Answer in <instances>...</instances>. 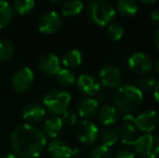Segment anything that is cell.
Masks as SVG:
<instances>
[{"label":"cell","instance_id":"obj_11","mask_svg":"<svg viewBox=\"0 0 159 158\" xmlns=\"http://www.w3.org/2000/svg\"><path fill=\"white\" fill-rule=\"evenodd\" d=\"M34 82V72L30 67H23L15 72L12 77V87L19 93L30 90Z\"/></svg>","mask_w":159,"mask_h":158},{"label":"cell","instance_id":"obj_7","mask_svg":"<svg viewBox=\"0 0 159 158\" xmlns=\"http://www.w3.org/2000/svg\"><path fill=\"white\" fill-rule=\"evenodd\" d=\"M75 133L77 139L84 145H91V144L95 143L98 135H100L98 126L94 122L87 119L77 122Z\"/></svg>","mask_w":159,"mask_h":158},{"label":"cell","instance_id":"obj_8","mask_svg":"<svg viewBox=\"0 0 159 158\" xmlns=\"http://www.w3.org/2000/svg\"><path fill=\"white\" fill-rule=\"evenodd\" d=\"M128 66L134 74L145 75L153 68V60L144 52H134L128 59Z\"/></svg>","mask_w":159,"mask_h":158},{"label":"cell","instance_id":"obj_22","mask_svg":"<svg viewBox=\"0 0 159 158\" xmlns=\"http://www.w3.org/2000/svg\"><path fill=\"white\" fill-rule=\"evenodd\" d=\"M84 9V3L79 0H68L62 2L61 11L65 16H75L78 15Z\"/></svg>","mask_w":159,"mask_h":158},{"label":"cell","instance_id":"obj_18","mask_svg":"<svg viewBox=\"0 0 159 158\" xmlns=\"http://www.w3.org/2000/svg\"><path fill=\"white\" fill-rule=\"evenodd\" d=\"M64 122L61 117L53 116L51 118L47 119L43 124V133L46 137L51 138V139H57L61 134L63 130Z\"/></svg>","mask_w":159,"mask_h":158},{"label":"cell","instance_id":"obj_24","mask_svg":"<svg viewBox=\"0 0 159 158\" xmlns=\"http://www.w3.org/2000/svg\"><path fill=\"white\" fill-rule=\"evenodd\" d=\"M100 138H101V142H102V145L106 146V147H111V146L115 145L118 141L117 130L113 128H105L101 132Z\"/></svg>","mask_w":159,"mask_h":158},{"label":"cell","instance_id":"obj_3","mask_svg":"<svg viewBox=\"0 0 159 158\" xmlns=\"http://www.w3.org/2000/svg\"><path fill=\"white\" fill-rule=\"evenodd\" d=\"M87 13L92 23L102 27L111 24L116 15V9L108 1L95 0L89 3Z\"/></svg>","mask_w":159,"mask_h":158},{"label":"cell","instance_id":"obj_15","mask_svg":"<svg viewBox=\"0 0 159 158\" xmlns=\"http://www.w3.org/2000/svg\"><path fill=\"white\" fill-rule=\"evenodd\" d=\"M98 102L95 97H82L78 101L77 106H76V111H77V115L80 117L88 120L89 118H92L95 116L96 113L98 112Z\"/></svg>","mask_w":159,"mask_h":158},{"label":"cell","instance_id":"obj_31","mask_svg":"<svg viewBox=\"0 0 159 158\" xmlns=\"http://www.w3.org/2000/svg\"><path fill=\"white\" fill-rule=\"evenodd\" d=\"M77 119H78L77 113L73 110H67L66 112H64L63 117H62V120H63L64 124H69V126L77 124Z\"/></svg>","mask_w":159,"mask_h":158},{"label":"cell","instance_id":"obj_9","mask_svg":"<svg viewBox=\"0 0 159 158\" xmlns=\"http://www.w3.org/2000/svg\"><path fill=\"white\" fill-rule=\"evenodd\" d=\"M122 73L117 66L115 65H105L101 68L98 73L100 84L109 89H116L121 86L122 82Z\"/></svg>","mask_w":159,"mask_h":158},{"label":"cell","instance_id":"obj_27","mask_svg":"<svg viewBox=\"0 0 159 158\" xmlns=\"http://www.w3.org/2000/svg\"><path fill=\"white\" fill-rule=\"evenodd\" d=\"M14 55V46L7 39H0V61L6 62Z\"/></svg>","mask_w":159,"mask_h":158},{"label":"cell","instance_id":"obj_5","mask_svg":"<svg viewBox=\"0 0 159 158\" xmlns=\"http://www.w3.org/2000/svg\"><path fill=\"white\" fill-rule=\"evenodd\" d=\"M133 146L136 155L142 158H157L159 156V138L153 133H144L136 138Z\"/></svg>","mask_w":159,"mask_h":158},{"label":"cell","instance_id":"obj_1","mask_svg":"<svg viewBox=\"0 0 159 158\" xmlns=\"http://www.w3.org/2000/svg\"><path fill=\"white\" fill-rule=\"evenodd\" d=\"M10 143L13 154L20 158H37L47 144L43 131L34 124H23L12 131Z\"/></svg>","mask_w":159,"mask_h":158},{"label":"cell","instance_id":"obj_19","mask_svg":"<svg viewBox=\"0 0 159 158\" xmlns=\"http://www.w3.org/2000/svg\"><path fill=\"white\" fill-rule=\"evenodd\" d=\"M98 113L101 124L105 127L113 126L118 120V110L111 104H104Z\"/></svg>","mask_w":159,"mask_h":158},{"label":"cell","instance_id":"obj_4","mask_svg":"<svg viewBox=\"0 0 159 158\" xmlns=\"http://www.w3.org/2000/svg\"><path fill=\"white\" fill-rule=\"evenodd\" d=\"M71 97L67 91L62 89H53L43 97V107L54 115H63L68 110Z\"/></svg>","mask_w":159,"mask_h":158},{"label":"cell","instance_id":"obj_6","mask_svg":"<svg viewBox=\"0 0 159 158\" xmlns=\"http://www.w3.org/2000/svg\"><path fill=\"white\" fill-rule=\"evenodd\" d=\"M136 131L135 117L132 114H126L117 129L118 139H120L124 145H133L136 140Z\"/></svg>","mask_w":159,"mask_h":158},{"label":"cell","instance_id":"obj_20","mask_svg":"<svg viewBox=\"0 0 159 158\" xmlns=\"http://www.w3.org/2000/svg\"><path fill=\"white\" fill-rule=\"evenodd\" d=\"M62 63L67 70H71V68H76L82 63V53L80 50L77 49H73L69 50L64 54L63 59H62Z\"/></svg>","mask_w":159,"mask_h":158},{"label":"cell","instance_id":"obj_28","mask_svg":"<svg viewBox=\"0 0 159 158\" xmlns=\"http://www.w3.org/2000/svg\"><path fill=\"white\" fill-rule=\"evenodd\" d=\"M35 7V2L33 0H16L13 3V11H15L16 13L21 15H26L30 14V12L34 10Z\"/></svg>","mask_w":159,"mask_h":158},{"label":"cell","instance_id":"obj_23","mask_svg":"<svg viewBox=\"0 0 159 158\" xmlns=\"http://www.w3.org/2000/svg\"><path fill=\"white\" fill-rule=\"evenodd\" d=\"M13 19V8L9 2L0 0V29L6 28Z\"/></svg>","mask_w":159,"mask_h":158},{"label":"cell","instance_id":"obj_33","mask_svg":"<svg viewBox=\"0 0 159 158\" xmlns=\"http://www.w3.org/2000/svg\"><path fill=\"white\" fill-rule=\"evenodd\" d=\"M151 20L155 24L159 25V8L158 9H155V10L152 11V12H151Z\"/></svg>","mask_w":159,"mask_h":158},{"label":"cell","instance_id":"obj_36","mask_svg":"<svg viewBox=\"0 0 159 158\" xmlns=\"http://www.w3.org/2000/svg\"><path fill=\"white\" fill-rule=\"evenodd\" d=\"M0 158H16V156L13 153H4L3 155L0 156Z\"/></svg>","mask_w":159,"mask_h":158},{"label":"cell","instance_id":"obj_14","mask_svg":"<svg viewBox=\"0 0 159 158\" xmlns=\"http://www.w3.org/2000/svg\"><path fill=\"white\" fill-rule=\"evenodd\" d=\"M77 88L82 94L89 95L93 97V95H96L101 91V84L95 77L88 74L80 75L76 80Z\"/></svg>","mask_w":159,"mask_h":158},{"label":"cell","instance_id":"obj_2","mask_svg":"<svg viewBox=\"0 0 159 158\" xmlns=\"http://www.w3.org/2000/svg\"><path fill=\"white\" fill-rule=\"evenodd\" d=\"M144 100L143 92L134 84H122L114 94V103L117 110L125 114H132L141 107Z\"/></svg>","mask_w":159,"mask_h":158},{"label":"cell","instance_id":"obj_37","mask_svg":"<svg viewBox=\"0 0 159 158\" xmlns=\"http://www.w3.org/2000/svg\"><path fill=\"white\" fill-rule=\"evenodd\" d=\"M154 67H155V70L159 74V57L155 61V64H154Z\"/></svg>","mask_w":159,"mask_h":158},{"label":"cell","instance_id":"obj_10","mask_svg":"<svg viewBox=\"0 0 159 158\" xmlns=\"http://www.w3.org/2000/svg\"><path fill=\"white\" fill-rule=\"evenodd\" d=\"M62 17L55 11L42 14L38 20V29L46 35H52L62 27Z\"/></svg>","mask_w":159,"mask_h":158},{"label":"cell","instance_id":"obj_21","mask_svg":"<svg viewBox=\"0 0 159 158\" xmlns=\"http://www.w3.org/2000/svg\"><path fill=\"white\" fill-rule=\"evenodd\" d=\"M118 12L125 17H131L136 14L139 10V4L135 0H119L116 3Z\"/></svg>","mask_w":159,"mask_h":158},{"label":"cell","instance_id":"obj_12","mask_svg":"<svg viewBox=\"0 0 159 158\" xmlns=\"http://www.w3.org/2000/svg\"><path fill=\"white\" fill-rule=\"evenodd\" d=\"M37 68L46 76H57L61 70V60L54 53H48L40 57Z\"/></svg>","mask_w":159,"mask_h":158},{"label":"cell","instance_id":"obj_35","mask_svg":"<svg viewBox=\"0 0 159 158\" xmlns=\"http://www.w3.org/2000/svg\"><path fill=\"white\" fill-rule=\"evenodd\" d=\"M154 42H155L156 47L159 49V28L156 30V33H155V36H154Z\"/></svg>","mask_w":159,"mask_h":158},{"label":"cell","instance_id":"obj_26","mask_svg":"<svg viewBox=\"0 0 159 158\" xmlns=\"http://www.w3.org/2000/svg\"><path fill=\"white\" fill-rule=\"evenodd\" d=\"M57 81L60 84L64 87H70L76 82V75L71 70H67V68H61L59 74L57 75Z\"/></svg>","mask_w":159,"mask_h":158},{"label":"cell","instance_id":"obj_29","mask_svg":"<svg viewBox=\"0 0 159 158\" xmlns=\"http://www.w3.org/2000/svg\"><path fill=\"white\" fill-rule=\"evenodd\" d=\"M156 84H157V81H156L155 77L144 75V76H142L141 78L138 79V81H136V87L143 92V91H149V90H152V89H154Z\"/></svg>","mask_w":159,"mask_h":158},{"label":"cell","instance_id":"obj_17","mask_svg":"<svg viewBox=\"0 0 159 158\" xmlns=\"http://www.w3.org/2000/svg\"><path fill=\"white\" fill-rule=\"evenodd\" d=\"M48 153L52 158H71L73 148L66 143L59 139H54L49 143Z\"/></svg>","mask_w":159,"mask_h":158},{"label":"cell","instance_id":"obj_32","mask_svg":"<svg viewBox=\"0 0 159 158\" xmlns=\"http://www.w3.org/2000/svg\"><path fill=\"white\" fill-rule=\"evenodd\" d=\"M113 158H135V155L129 148H122V150L118 151Z\"/></svg>","mask_w":159,"mask_h":158},{"label":"cell","instance_id":"obj_30","mask_svg":"<svg viewBox=\"0 0 159 158\" xmlns=\"http://www.w3.org/2000/svg\"><path fill=\"white\" fill-rule=\"evenodd\" d=\"M89 158H113V154L109 147L102 145H96L89 153Z\"/></svg>","mask_w":159,"mask_h":158},{"label":"cell","instance_id":"obj_25","mask_svg":"<svg viewBox=\"0 0 159 158\" xmlns=\"http://www.w3.org/2000/svg\"><path fill=\"white\" fill-rule=\"evenodd\" d=\"M125 33V28L122 26L121 23H118V22H115V23H111L108 26H107L106 29V35L107 38L111 41H118L122 38Z\"/></svg>","mask_w":159,"mask_h":158},{"label":"cell","instance_id":"obj_38","mask_svg":"<svg viewBox=\"0 0 159 158\" xmlns=\"http://www.w3.org/2000/svg\"><path fill=\"white\" fill-rule=\"evenodd\" d=\"M142 3H144V4H154V3H156V1H155V0H142Z\"/></svg>","mask_w":159,"mask_h":158},{"label":"cell","instance_id":"obj_34","mask_svg":"<svg viewBox=\"0 0 159 158\" xmlns=\"http://www.w3.org/2000/svg\"><path fill=\"white\" fill-rule=\"evenodd\" d=\"M154 99L159 104V81H157L155 88H154Z\"/></svg>","mask_w":159,"mask_h":158},{"label":"cell","instance_id":"obj_16","mask_svg":"<svg viewBox=\"0 0 159 158\" xmlns=\"http://www.w3.org/2000/svg\"><path fill=\"white\" fill-rule=\"evenodd\" d=\"M46 114L47 111L43 107V105L38 103H28L27 105L24 106L23 111H22V117L28 124L41 121L44 118Z\"/></svg>","mask_w":159,"mask_h":158},{"label":"cell","instance_id":"obj_39","mask_svg":"<svg viewBox=\"0 0 159 158\" xmlns=\"http://www.w3.org/2000/svg\"><path fill=\"white\" fill-rule=\"evenodd\" d=\"M158 124H159V115H158Z\"/></svg>","mask_w":159,"mask_h":158},{"label":"cell","instance_id":"obj_13","mask_svg":"<svg viewBox=\"0 0 159 158\" xmlns=\"http://www.w3.org/2000/svg\"><path fill=\"white\" fill-rule=\"evenodd\" d=\"M136 129L144 133H152L158 126V114L154 110H147L135 117Z\"/></svg>","mask_w":159,"mask_h":158}]
</instances>
